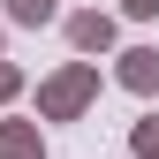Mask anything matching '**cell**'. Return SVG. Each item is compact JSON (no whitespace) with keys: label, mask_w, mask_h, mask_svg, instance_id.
<instances>
[{"label":"cell","mask_w":159,"mask_h":159,"mask_svg":"<svg viewBox=\"0 0 159 159\" xmlns=\"http://www.w3.org/2000/svg\"><path fill=\"white\" fill-rule=\"evenodd\" d=\"M129 84H136V91L159 84V53H129Z\"/></svg>","instance_id":"cell-1"},{"label":"cell","mask_w":159,"mask_h":159,"mask_svg":"<svg viewBox=\"0 0 159 159\" xmlns=\"http://www.w3.org/2000/svg\"><path fill=\"white\" fill-rule=\"evenodd\" d=\"M46 8H53V0H15V15H23V23H46Z\"/></svg>","instance_id":"cell-2"},{"label":"cell","mask_w":159,"mask_h":159,"mask_svg":"<svg viewBox=\"0 0 159 159\" xmlns=\"http://www.w3.org/2000/svg\"><path fill=\"white\" fill-rule=\"evenodd\" d=\"M144 159H159V129H144Z\"/></svg>","instance_id":"cell-3"}]
</instances>
